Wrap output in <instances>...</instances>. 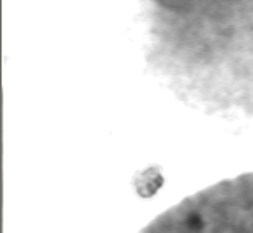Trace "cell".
<instances>
[{
	"label": "cell",
	"instance_id": "obj_2",
	"mask_svg": "<svg viewBox=\"0 0 253 233\" xmlns=\"http://www.w3.org/2000/svg\"><path fill=\"white\" fill-rule=\"evenodd\" d=\"M143 232L253 233V173L188 196L158 215Z\"/></svg>",
	"mask_w": 253,
	"mask_h": 233
},
{
	"label": "cell",
	"instance_id": "obj_1",
	"mask_svg": "<svg viewBox=\"0 0 253 233\" xmlns=\"http://www.w3.org/2000/svg\"><path fill=\"white\" fill-rule=\"evenodd\" d=\"M153 74L207 114L253 118V0H142Z\"/></svg>",
	"mask_w": 253,
	"mask_h": 233
}]
</instances>
